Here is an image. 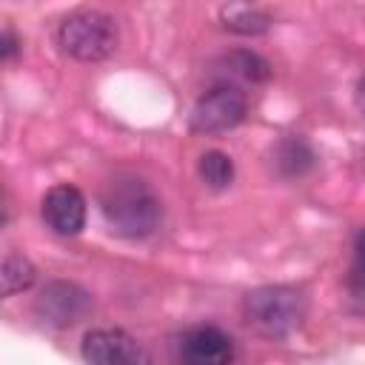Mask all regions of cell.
<instances>
[{
  "label": "cell",
  "mask_w": 365,
  "mask_h": 365,
  "mask_svg": "<svg viewBox=\"0 0 365 365\" xmlns=\"http://www.w3.org/2000/svg\"><path fill=\"white\" fill-rule=\"evenodd\" d=\"M351 291L356 297L365 294V228L356 234L354 240V268H351V279H348Z\"/></svg>",
  "instance_id": "cell-14"
},
{
  "label": "cell",
  "mask_w": 365,
  "mask_h": 365,
  "mask_svg": "<svg viewBox=\"0 0 365 365\" xmlns=\"http://www.w3.org/2000/svg\"><path fill=\"white\" fill-rule=\"evenodd\" d=\"M234 354V339L217 325H191L177 339V356L191 365H225Z\"/></svg>",
  "instance_id": "cell-7"
},
{
  "label": "cell",
  "mask_w": 365,
  "mask_h": 365,
  "mask_svg": "<svg viewBox=\"0 0 365 365\" xmlns=\"http://www.w3.org/2000/svg\"><path fill=\"white\" fill-rule=\"evenodd\" d=\"M100 214L114 237L143 240L163 225V200L137 174H114L100 188Z\"/></svg>",
  "instance_id": "cell-1"
},
{
  "label": "cell",
  "mask_w": 365,
  "mask_h": 365,
  "mask_svg": "<svg viewBox=\"0 0 365 365\" xmlns=\"http://www.w3.org/2000/svg\"><path fill=\"white\" fill-rule=\"evenodd\" d=\"M91 311V294L68 279H51L34 299V317L48 328H71Z\"/></svg>",
  "instance_id": "cell-5"
},
{
  "label": "cell",
  "mask_w": 365,
  "mask_h": 365,
  "mask_svg": "<svg viewBox=\"0 0 365 365\" xmlns=\"http://www.w3.org/2000/svg\"><path fill=\"white\" fill-rule=\"evenodd\" d=\"M17 51H20V40H17V34L11 31V26H6V29H3V46H0V54H3L6 63H11V60L17 57Z\"/></svg>",
  "instance_id": "cell-15"
},
{
  "label": "cell",
  "mask_w": 365,
  "mask_h": 365,
  "mask_svg": "<svg viewBox=\"0 0 365 365\" xmlns=\"http://www.w3.org/2000/svg\"><path fill=\"white\" fill-rule=\"evenodd\" d=\"M197 174L211 191H225L234 182V160L225 151L211 148L197 160Z\"/></svg>",
  "instance_id": "cell-13"
},
{
  "label": "cell",
  "mask_w": 365,
  "mask_h": 365,
  "mask_svg": "<svg viewBox=\"0 0 365 365\" xmlns=\"http://www.w3.org/2000/svg\"><path fill=\"white\" fill-rule=\"evenodd\" d=\"M214 66L220 68V80H228V83H265L271 77L268 60L248 48H234L222 54Z\"/></svg>",
  "instance_id": "cell-11"
},
{
  "label": "cell",
  "mask_w": 365,
  "mask_h": 365,
  "mask_svg": "<svg viewBox=\"0 0 365 365\" xmlns=\"http://www.w3.org/2000/svg\"><path fill=\"white\" fill-rule=\"evenodd\" d=\"M271 160H274V168H277L279 177L297 180V177H305V174L314 168L317 154H314V148H311V143H308L305 137L288 134V137H282V140L274 145Z\"/></svg>",
  "instance_id": "cell-10"
},
{
  "label": "cell",
  "mask_w": 365,
  "mask_h": 365,
  "mask_svg": "<svg viewBox=\"0 0 365 365\" xmlns=\"http://www.w3.org/2000/svg\"><path fill=\"white\" fill-rule=\"evenodd\" d=\"M354 100H356V108L365 114V74L356 80V91H354Z\"/></svg>",
  "instance_id": "cell-16"
},
{
  "label": "cell",
  "mask_w": 365,
  "mask_h": 365,
  "mask_svg": "<svg viewBox=\"0 0 365 365\" xmlns=\"http://www.w3.org/2000/svg\"><path fill=\"white\" fill-rule=\"evenodd\" d=\"M43 222L60 237H77L86 228V197L77 185L57 182L46 191L40 205Z\"/></svg>",
  "instance_id": "cell-8"
},
{
  "label": "cell",
  "mask_w": 365,
  "mask_h": 365,
  "mask_svg": "<svg viewBox=\"0 0 365 365\" xmlns=\"http://www.w3.org/2000/svg\"><path fill=\"white\" fill-rule=\"evenodd\" d=\"M248 114V97L240 88V83L220 80L214 83L200 100L194 103L188 114V125L194 134H222L237 128Z\"/></svg>",
  "instance_id": "cell-4"
},
{
  "label": "cell",
  "mask_w": 365,
  "mask_h": 365,
  "mask_svg": "<svg viewBox=\"0 0 365 365\" xmlns=\"http://www.w3.org/2000/svg\"><path fill=\"white\" fill-rule=\"evenodd\" d=\"M0 279H3V297H14L26 288L34 285L37 279V268L26 254L9 251L3 257V268H0Z\"/></svg>",
  "instance_id": "cell-12"
},
{
  "label": "cell",
  "mask_w": 365,
  "mask_h": 365,
  "mask_svg": "<svg viewBox=\"0 0 365 365\" xmlns=\"http://www.w3.org/2000/svg\"><path fill=\"white\" fill-rule=\"evenodd\" d=\"M220 23H222V29H228L234 34L257 37L271 29V14L257 0H228L220 9Z\"/></svg>",
  "instance_id": "cell-9"
},
{
  "label": "cell",
  "mask_w": 365,
  "mask_h": 365,
  "mask_svg": "<svg viewBox=\"0 0 365 365\" xmlns=\"http://www.w3.org/2000/svg\"><path fill=\"white\" fill-rule=\"evenodd\" d=\"M120 34L111 14L100 9H80L57 26V46L80 63H100L117 51Z\"/></svg>",
  "instance_id": "cell-3"
},
{
  "label": "cell",
  "mask_w": 365,
  "mask_h": 365,
  "mask_svg": "<svg viewBox=\"0 0 365 365\" xmlns=\"http://www.w3.org/2000/svg\"><path fill=\"white\" fill-rule=\"evenodd\" d=\"M308 297L297 285H259L242 297V319L268 339H285L302 328Z\"/></svg>",
  "instance_id": "cell-2"
},
{
  "label": "cell",
  "mask_w": 365,
  "mask_h": 365,
  "mask_svg": "<svg viewBox=\"0 0 365 365\" xmlns=\"http://www.w3.org/2000/svg\"><path fill=\"white\" fill-rule=\"evenodd\" d=\"M80 354L94 365H137L148 362L143 345L123 328H91L83 336Z\"/></svg>",
  "instance_id": "cell-6"
}]
</instances>
